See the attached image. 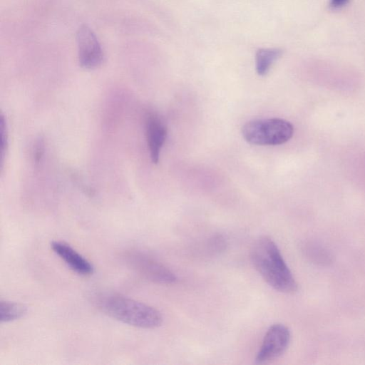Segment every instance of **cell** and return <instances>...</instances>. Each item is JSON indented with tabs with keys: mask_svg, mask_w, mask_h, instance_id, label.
Wrapping results in <instances>:
<instances>
[{
	"mask_svg": "<svg viewBox=\"0 0 365 365\" xmlns=\"http://www.w3.org/2000/svg\"><path fill=\"white\" fill-rule=\"evenodd\" d=\"M7 146V129L6 123L4 116L0 118V156L1 163H3L5 152Z\"/></svg>",
	"mask_w": 365,
	"mask_h": 365,
	"instance_id": "11",
	"label": "cell"
},
{
	"mask_svg": "<svg viewBox=\"0 0 365 365\" xmlns=\"http://www.w3.org/2000/svg\"><path fill=\"white\" fill-rule=\"evenodd\" d=\"M282 55V50L277 48H260L255 57L256 71L259 76L266 75L272 64Z\"/></svg>",
	"mask_w": 365,
	"mask_h": 365,
	"instance_id": "9",
	"label": "cell"
},
{
	"mask_svg": "<svg viewBox=\"0 0 365 365\" xmlns=\"http://www.w3.org/2000/svg\"><path fill=\"white\" fill-rule=\"evenodd\" d=\"M124 258L132 269L153 282L170 284L177 279L168 267L144 252L131 250L125 253Z\"/></svg>",
	"mask_w": 365,
	"mask_h": 365,
	"instance_id": "4",
	"label": "cell"
},
{
	"mask_svg": "<svg viewBox=\"0 0 365 365\" xmlns=\"http://www.w3.org/2000/svg\"><path fill=\"white\" fill-rule=\"evenodd\" d=\"M51 247L53 252L76 273L83 276L93 273V264L69 245L63 242L53 241Z\"/></svg>",
	"mask_w": 365,
	"mask_h": 365,
	"instance_id": "7",
	"label": "cell"
},
{
	"mask_svg": "<svg viewBox=\"0 0 365 365\" xmlns=\"http://www.w3.org/2000/svg\"><path fill=\"white\" fill-rule=\"evenodd\" d=\"M242 133L250 144L277 145L292 138L294 127L291 123L281 118L253 120L243 125Z\"/></svg>",
	"mask_w": 365,
	"mask_h": 365,
	"instance_id": "3",
	"label": "cell"
},
{
	"mask_svg": "<svg viewBox=\"0 0 365 365\" xmlns=\"http://www.w3.org/2000/svg\"><path fill=\"white\" fill-rule=\"evenodd\" d=\"M44 153V143L41 139L36 141L33 149V158L36 163H38Z\"/></svg>",
	"mask_w": 365,
	"mask_h": 365,
	"instance_id": "12",
	"label": "cell"
},
{
	"mask_svg": "<svg viewBox=\"0 0 365 365\" xmlns=\"http://www.w3.org/2000/svg\"><path fill=\"white\" fill-rule=\"evenodd\" d=\"M290 336V331L285 325L274 324L270 326L257 354L256 361L261 364L280 356L287 350Z\"/></svg>",
	"mask_w": 365,
	"mask_h": 365,
	"instance_id": "5",
	"label": "cell"
},
{
	"mask_svg": "<svg viewBox=\"0 0 365 365\" xmlns=\"http://www.w3.org/2000/svg\"><path fill=\"white\" fill-rule=\"evenodd\" d=\"M145 130L150 158L153 163H158L167 136L166 127L160 118L151 114L147 118Z\"/></svg>",
	"mask_w": 365,
	"mask_h": 365,
	"instance_id": "8",
	"label": "cell"
},
{
	"mask_svg": "<svg viewBox=\"0 0 365 365\" xmlns=\"http://www.w3.org/2000/svg\"><path fill=\"white\" fill-rule=\"evenodd\" d=\"M95 303L108 316L124 324L143 328L154 329L161 325V313L141 302L115 293L96 296Z\"/></svg>",
	"mask_w": 365,
	"mask_h": 365,
	"instance_id": "2",
	"label": "cell"
},
{
	"mask_svg": "<svg viewBox=\"0 0 365 365\" xmlns=\"http://www.w3.org/2000/svg\"><path fill=\"white\" fill-rule=\"evenodd\" d=\"M26 312L27 309L24 304L7 300L0 302L1 322H9L21 319Z\"/></svg>",
	"mask_w": 365,
	"mask_h": 365,
	"instance_id": "10",
	"label": "cell"
},
{
	"mask_svg": "<svg viewBox=\"0 0 365 365\" xmlns=\"http://www.w3.org/2000/svg\"><path fill=\"white\" fill-rule=\"evenodd\" d=\"M250 257L256 270L273 289L283 293H293L297 289L292 272L270 237L262 236L257 240Z\"/></svg>",
	"mask_w": 365,
	"mask_h": 365,
	"instance_id": "1",
	"label": "cell"
},
{
	"mask_svg": "<svg viewBox=\"0 0 365 365\" xmlns=\"http://www.w3.org/2000/svg\"><path fill=\"white\" fill-rule=\"evenodd\" d=\"M350 0H330L329 5L332 9H340L346 5Z\"/></svg>",
	"mask_w": 365,
	"mask_h": 365,
	"instance_id": "13",
	"label": "cell"
},
{
	"mask_svg": "<svg viewBox=\"0 0 365 365\" xmlns=\"http://www.w3.org/2000/svg\"><path fill=\"white\" fill-rule=\"evenodd\" d=\"M76 39L80 66L88 69L98 67L103 63V53L93 31L87 26H82L78 30Z\"/></svg>",
	"mask_w": 365,
	"mask_h": 365,
	"instance_id": "6",
	"label": "cell"
}]
</instances>
